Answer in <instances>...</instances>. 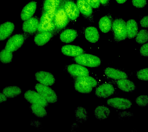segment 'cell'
I'll return each instance as SVG.
<instances>
[{
	"instance_id": "obj_1",
	"label": "cell",
	"mask_w": 148,
	"mask_h": 132,
	"mask_svg": "<svg viewBox=\"0 0 148 132\" xmlns=\"http://www.w3.org/2000/svg\"><path fill=\"white\" fill-rule=\"evenodd\" d=\"M57 8L44 11L40 18L38 27L39 32H53L56 28L54 22V15Z\"/></svg>"
},
{
	"instance_id": "obj_2",
	"label": "cell",
	"mask_w": 148,
	"mask_h": 132,
	"mask_svg": "<svg viewBox=\"0 0 148 132\" xmlns=\"http://www.w3.org/2000/svg\"><path fill=\"white\" fill-rule=\"evenodd\" d=\"M112 31L115 41H120L127 37L126 23L122 19H117L112 25Z\"/></svg>"
},
{
	"instance_id": "obj_3",
	"label": "cell",
	"mask_w": 148,
	"mask_h": 132,
	"mask_svg": "<svg viewBox=\"0 0 148 132\" xmlns=\"http://www.w3.org/2000/svg\"><path fill=\"white\" fill-rule=\"evenodd\" d=\"M74 60L78 64L90 68L99 67L101 64V61L99 58L90 54L83 53L76 57Z\"/></svg>"
},
{
	"instance_id": "obj_4",
	"label": "cell",
	"mask_w": 148,
	"mask_h": 132,
	"mask_svg": "<svg viewBox=\"0 0 148 132\" xmlns=\"http://www.w3.org/2000/svg\"><path fill=\"white\" fill-rule=\"evenodd\" d=\"M35 88L47 102L55 103L57 102L58 98L56 93L47 86L38 83L35 86Z\"/></svg>"
},
{
	"instance_id": "obj_5",
	"label": "cell",
	"mask_w": 148,
	"mask_h": 132,
	"mask_svg": "<svg viewBox=\"0 0 148 132\" xmlns=\"http://www.w3.org/2000/svg\"><path fill=\"white\" fill-rule=\"evenodd\" d=\"M69 21V19L63 7L57 8L54 15V22L58 30H62L66 27Z\"/></svg>"
},
{
	"instance_id": "obj_6",
	"label": "cell",
	"mask_w": 148,
	"mask_h": 132,
	"mask_svg": "<svg viewBox=\"0 0 148 132\" xmlns=\"http://www.w3.org/2000/svg\"><path fill=\"white\" fill-rule=\"evenodd\" d=\"M24 97L29 102L32 104H37L46 107L48 103L39 93L32 90H28L24 94Z\"/></svg>"
},
{
	"instance_id": "obj_7",
	"label": "cell",
	"mask_w": 148,
	"mask_h": 132,
	"mask_svg": "<svg viewBox=\"0 0 148 132\" xmlns=\"http://www.w3.org/2000/svg\"><path fill=\"white\" fill-rule=\"evenodd\" d=\"M106 104L111 107L120 110H126L130 108L132 102L129 100L123 98H113L107 101Z\"/></svg>"
},
{
	"instance_id": "obj_8",
	"label": "cell",
	"mask_w": 148,
	"mask_h": 132,
	"mask_svg": "<svg viewBox=\"0 0 148 132\" xmlns=\"http://www.w3.org/2000/svg\"><path fill=\"white\" fill-rule=\"evenodd\" d=\"M24 41V37L22 35H15L7 41L5 49L12 53L16 51L22 47Z\"/></svg>"
},
{
	"instance_id": "obj_9",
	"label": "cell",
	"mask_w": 148,
	"mask_h": 132,
	"mask_svg": "<svg viewBox=\"0 0 148 132\" xmlns=\"http://www.w3.org/2000/svg\"><path fill=\"white\" fill-rule=\"evenodd\" d=\"M114 92V87L112 84L104 83L97 88L95 95L98 98H106L113 95Z\"/></svg>"
},
{
	"instance_id": "obj_10",
	"label": "cell",
	"mask_w": 148,
	"mask_h": 132,
	"mask_svg": "<svg viewBox=\"0 0 148 132\" xmlns=\"http://www.w3.org/2000/svg\"><path fill=\"white\" fill-rule=\"evenodd\" d=\"M36 79L40 84L46 86H51L55 82L54 76L51 73L45 71H40L36 73Z\"/></svg>"
},
{
	"instance_id": "obj_11",
	"label": "cell",
	"mask_w": 148,
	"mask_h": 132,
	"mask_svg": "<svg viewBox=\"0 0 148 132\" xmlns=\"http://www.w3.org/2000/svg\"><path fill=\"white\" fill-rule=\"evenodd\" d=\"M64 9L69 19L75 20L79 15L80 12L77 5L72 1L66 2Z\"/></svg>"
},
{
	"instance_id": "obj_12",
	"label": "cell",
	"mask_w": 148,
	"mask_h": 132,
	"mask_svg": "<svg viewBox=\"0 0 148 132\" xmlns=\"http://www.w3.org/2000/svg\"><path fill=\"white\" fill-rule=\"evenodd\" d=\"M67 70L69 74L75 77L89 76L90 75L89 70L80 64L70 65L68 66Z\"/></svg>"
},
{
	"instance_id": "obj_13",
	"label": "cell",
	"mask_w": 148,
	"mask_h": 132,
	"mask_svg": "<svg viewBox=\"0 0 148 132\" xmlns=\"http://www.w3.org/2000/svg\"><path fill=\"white\" fill-rule=\"evenodd\" d=\"M39 25L38 19L32 17L25 21L23 25V30L25 33L33 34L38 30Z\"/></svg>"
},
{
	"instance_id": "obj_14",
	"label": "cell",
	"mask_w": 148,
	"mask_h": 132,
	"mask_svg": "<svg viewBox=\"0 0 148 132\" xmlns=\"http://www.w3.org/2000/svg\"><path fill=\"white\" fill-rule=\"evenodd\" d=\"M64 55L67 56L76 57L84 53V50L79 46L67 45L63 46L61 49Z\"/></svg>"
},
{
	"instance_id": "obj_15",
	"label": "cell",
	"mask_w": 148,
	"mask_h": 132,
	"mask_svg": "<svg viewBox=\"0 0 148 132\" xmlns=\"http://www.w3.org/2000/svg\"><path fill=\"white\" fill-rule=\"evenodd\" d=\"M37 4L35 1H31L27 4L21 12L22 20L25 21L32 18L36 10Z\"/></svg>"
},
{
	"instance_id": "obj_16",
	"label": "cell",
	"mask_w": 148,
	"mask_h": 132,
	"mask_svg": "<svg viewBox=\"0 0 148 132\" xmlns=\"http://www.w3.org/2000/svg\"><path fill=\"white\" fill-rule=\"evenodd\" d=\"M14 25L10 22H7L0 25V41L9 37L14 30Z\"/></svg>"
},
{
	"instance_id": "obj_17",
	"label": "cell",
	"mask_w": 148,
	"mask_h": 132,
	"mask_svg": "<svg viewBox=\"0 0 148 132\" xmlns=\"http://www.w3.org/2000/svg\"><path fill=\"white\" fill-rule=\"evenodd\" d=\"M53 32H40L34 37V41L37 46H44L53 37Z\"/></svg>"
},
{
	"instance_id": "obj_18",
	"label": "cell",
	"mask_w": 148,
	"mask_h": 132,
	"mask_svg": "<svg viewBox=\"0 0 148 132\" xmlns=\"http://www.w3.org/2000/svg\"><path fill=\"white\" fill-rule=\"evenodd\" d=\"M106 76L114 79H124L128 78V76L124 72L111 68H107L105 70Z\"/></svg>"
},
{
	"instance_id": "obj_19",
	"label": "cell",
	"mask_w": 148,
	"mask_h": 132,
	"mask_svg": "<svg viewBox=\"0 0 148 132\" xmlns=\"http://www.w3.org/2000/svg\"><path fill=\"white\" fill-rule=\"evenodd\" d=\"M116 83L118 87L125 92H132L136 89V86L135 84L127 79L118 80Z\"/></svg>"
},
{
	"instance_id": "obj_20",
	"label": "cell",
	"mask_w": 148,
	"mask_h": 132,
	"mask_svg": "<svg viewBox=\"0 0 148 132\" xmlns=\"http://www.w3.org/2000/svg\"><path fill=\"white\" fill-rule=\"evenodd\" d=\"M85 37L86 40L92 43H95L98 41L99 36L96 28L90 26L85 30Z\"/></svg>"
},
{
	"instance_id": "obj_21",
	"label": "cell",
	"mask_w": 148,
	"mask_h": 132,
	"mask_svg": "<svg viewBox=\"0 0 148 132\" xmlns=\"http://www.w3.org/2000/svg\"><path fill=\"white\" fill-rule=\"evenodd\" d=\"M77 32L75 30L67 29L60 34V39L62 42L70 43L75 40L77 37Z\"/></svg>"
},
{
	"instance_id": "obj_22",
	"label": "cell",
	"mask_w": 148,
	"mask_h": 132,
	"mask_svg": "<svg viewBox=\"0 0 148 132\" xmlns=\"http://www.w3.org/2000/svg\"><path fill=\"white\" fill-rule=\"evenodd\" d=\"M127 37L129 39L135 38L138 32V27L136 22L134 19H130L126 23Z\"/></svg>"
},
{
	"instance_id": "obj_23",
	"label": "cell",
	"mask_w": 148,
	"mask_h": 132,
	"mask_svg": "<svg viewBox=\"0 0 148 132\" xmlns=\"http://www.w3.org/2000/svg\"><path fill=\"white\" fill-rule=\"evenodd\" d=\"M76 5L79 12L83 15L89 17L92 14V8L86 0H78Z\"/></svg>"
},
{
	"instance_id": "obj_24",
	"label": "cell",
	"mask_w": 148,
	"mask_h": 132,
	"mask_svg": "<svg viewBox=\"0 0 148 132\" xmlns=\"http://www.w3.org/2000/svg\"><path fill=\"white\" fill-rule=\"evenodd\" d=\"M98 24L99 29L101 32L104 33H107L112 28V19L108 16H105L101 18Z\"/></svg>"
},
{
	"instance_id": "obj_25",
	"label": "cell",
	"mask_w": 148,
	"mask_h": 132,
	"mask_svg": "<svg viewBox=\"0 0 148 132\" xmlns=\"http://www.w3.org/2000/svg\"><path fill=\"white\" fill-rule=\"evenodd\" d=\"M110 112V110L108 108L104 106H99L95 109L94 114L97 119L102 120L108 117Z\"/></svg>"
},
{
	"instance_id": "obj_26",
	"label": "cell",
	"mask_w": 148,
	"mask_h": 132,
	"mask_svg": "<svg viewBox=\"0 0 148 132\" xmlns=\"http://www.w3.org/2000/svg\"><path fill=\"white\" fill-rule=\"evenodd\" d=\"M80 83L91 87L92 88L95 87L97 85V81L93 77L89 76H84L76 77L75 81Z\"/></svg>"
},
{
	"instance_id": "obj_27",
	"label": "cell",
	"mask_w": 148,
	"mask_h": 132,
	"mask_svg": "<svg viewBox=\"0 0 148 132\" xmlns=\"http://www.w3.org/2000/svg\"><path fill=\"white\" fill-rule=\"evenodd\" d=\"M20 88L16 86L7 87L3 90V93L8 98H13L21 93Z\"/></svg>"
},
{
	"instance_id": "obj_28",
	"label": "cell",
	"mask_w": 148,
	"mask_h": 132,
	"mask_svg": "<svg viewBox=\"0 0 148 132\" xmlns=\"http://www.w3.org/2000/svg\"><path fill=\"white\" fill-rule=\"evenodd\" d=\"M31 109L32 113L38 117H44L47 115L44 106L37 104H32Z\"/></svg>"
},
{
	"instance_id": "obj_29",
	"label": "cell",
	"mask_w": 148,
	"mask_h": 132,
	"mask_svg": "<svg viewBox=\"0 0 148 132\" xmlns=\"http://www.w3.org/2000/svg\"><path fill=\"white\" fill-rule=\"evenodd\" d=\"M76 120L82 123L86 121L88 119V112L84 108L79 106L75 111Z\"/></svg>"
},
{
	"instance_id": "obj_30",
	"label": "cell",
	"mask_w": 148,
	"mask_h": 132,
	"mask_svg": "<svg viewBox=\"0 0 148 132\" xmlns=\"http://www.w3.org/2000/svg\"><path fill=\"white\" fill-rule=\"evenodd\" d=\"M61 0H44L43 8L44 11L58 8Z\"/></svg>"
},
{
	"instance_id": "obj_31",
	"label": "cell",
	"mask_w": 148,
	"mask_h": 132,
	"mask_svg": "<svg viewBox=\"0 0 148 132\" xmlns=\"http://www.w3.org/2000/svg\"><path fill=\"white\" fill-rule=\"evenodd\" d=\"M13 58V54L11 52L4 49L0 53V61L4 64L11 62Z\"/></svg>"
},
{
	"instance_id": "obj_32",
	"label": "cell",
	"mask_w": 148,
	"mask_h": 132,
	"mask_svg": "<svg viewBox=\"0 0 148 132\" xmlns=\"http://www.w3.org/2000/svg\"><path fill=\"white\" fill-rule=\"evenodd\" d=\"M74 86L75 90L81 93H90L92 90V88L91 87L87 86L76 81H75Z\"/></svg>"
},
{
	"instance_id": "obj_33",
	"label": "cell",
	"mask_w": 148,
	"mask_h": 132,
	"mask_svg": "<svg viewBox=\"0 0 148 132\" xmlns=\"http://www.w3.org/2000/svg\"><path fill=\"white\" fill-rule=\"evenodd\" d=\"M148 33L147 30H142L136 35V41L139 44H142L148 41Z\"/></svg>"
},
{
	"instance_id": "obj_34",
	"label": "cell",
	"mask_w": 148,
	"mask_h": 132,
	"mask_svg": "<svg viewBox=\"0 0 148 132\" xmlns=\"http://www.w3.org/2000/svg\"><path fill=\"white\" fill-rule=\"evenodd\" d=\"M136 103L137 105L141 107H144L148 105V97L147 95H143L139 96L136 99Z\"/></svg>"
},
{
	"instance_id": "obj_35",
	"label": "cell",
	"mask_w": 148,
	"mask_h": 132,
	"mask_svg": "<svg viewBox=\"0 0 148 132\" xmlns=\"http://www.w3.org/2000/svg\"><path fill=\"white\" fill-rule=\"evenodd\" d=\"M148 68L141 69L136 73V77L142 80L147 81L148 80Z\"/></svg>"
},
{
	"instance_id": "obj_36",
	"label": "cell",
	"mask_w": 148,
	"mask_h": 132,
	"mask_svg": "<svg viewBox=\"0 0 148 132\" xmlns=\"http://www.w3.org/2000/svg\"><path fill=\"white\" fill-rule=\"evenodd\" d=\"M133 5L137 8H143L147 4V0H132Z\"/></svg>"
},
{
	"instance_id": "obj_37",
	"label": "cell",
	"mask_w": 148,
	"mask_h": 132,
	"mask_svg": "<svg viewBox=\"0 0 148 132\" xmlns=\"http://www.w3.org/2000/svg\"><path fill=\"white\" fill-rule=\"evenodd\" d=\"M140 53L142 56L147 57L148 56V44L146 43L143 45L140 49Z\"/></svg>"
},
{
	"instance_id": "obj_38",
	"label": "cell",
	"mask_w": 148,
	"mask_h": 132,
	"mask_svg": "<svg viewBox=\"0 0 148 132\" xmlns=\"http://www.w3.org/2000/svg\"><path fill=\"white\" fill-rule=\"evenodd\" d=\"M86 1L93 8H97L100 6V3L99 0H86Z\"/></svg>"
},
{
	"instance_id": "obj_39",
	"label": "cell",
	"mask_w": 148,
	"mask_h": 132,
	"mask_svg": "<svg viewBox=\"0 0 148 132\" xmlns=\"http://www.w3.org/2000/svg\"><path fill=\"white\" fill-rule=\"evenodd\" d=\"M148 16H146V17H143V18L140 21V24L141 26H142V27L144 28L148 27Z\"/></svg>"
},
{
	"instance_id": "obj_40",
	"label": "cell",
	"mask_w": 148,
	"mask_h": 132,
	"mask_svg": "<svg viewBox=\"0 0 148 132\" xmlns=\"http://www.w3.org/2000/svg\"><path fill=\"white\" fill-rule=\"evenodd\" d=\"M7 97H6L3 93H0V103L6 101Z\"/></svg>"
},
{
	"instance_id": "obj_41",
	"label": "cell",
	"mask_w": 148,
	"mask_h": 132,
	"mask_svg": "<svg viewBox=\"0 0 148 132\" xmlns=\"http://www.w3.org/2000/svg\"><path fill=\"white\" fill-rule=\"evenodd\" d=\"M127 0H116L117 3L120 4H123L127 1Z\"/></svg>"
},
{
	"instance_id": "obj_42",
	"label": "cell",
	"mask_w": 148,
	"mask_h": 132,
	"mask_svg": "<svg viewBox=\"0 0 148 132\" xmlns=\"http://www.w3.org/2000/svg\"><path fill=\"white\" fill-rule=\"evenodd\" d=\"M109 0H99L100 3L103 5H105L107 4Z\"/></svg>"
}]
</instances>
